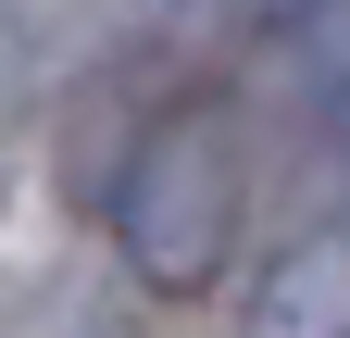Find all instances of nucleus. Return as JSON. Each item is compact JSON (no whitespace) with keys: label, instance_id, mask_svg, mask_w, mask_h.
Instances as JSON below:
<instances>
[{"label":"nucleus","instance_id":"f257e3e1","mask_svg":"<svg viewBox=\"0 0 350 338\" xmlns=\"http://www.w3.org/2000/svg\"><path fill=\"white\" fill-rule=\"evenodd\" d=\"M238 213H250V138H238V113L213 101V88L163 101L138 138H125V163H113V250L150 288L188 301V288L226 276Z\"/></svg>","mask_w":350,"mask_h":338},{"label":"nucleus","instance_id":"f03ea898","mask_svg":"<svg viewBox=\"0 0 350 338\" xmlns=\"http://www.w3.org/2000/svg\"><path fill=\"white\" fill-rule=\"evenodd\" d=\"M238 338H350V200H338L325 226H300L275 263L250 276Z\"/></svg>","mask_w":350,"mask_h":338},{"label":"nucleus","instance_id":"7ed1b4c3","mask_svg":"<svg viewBox=\"0 0 350 338\" xmlns=\"http://www.w3.org/2000/svg\"><path fill=\"white\" fill-rule=\"evenodd\" d=\"M88 338H125V326H88Z\"/></svg>","mask_w":350,"mask_h":338}]
</instances>
